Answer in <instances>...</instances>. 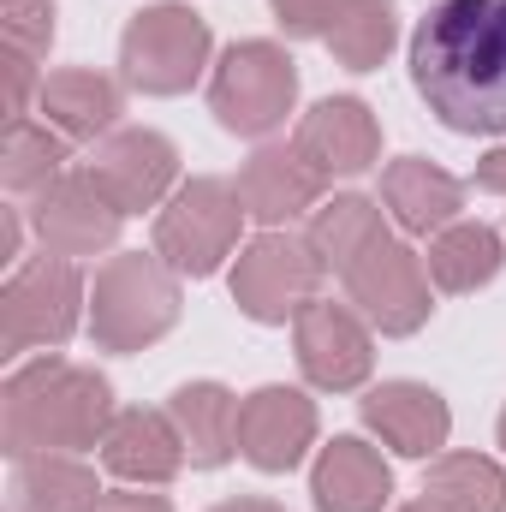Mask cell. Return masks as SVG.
Masks as SVG:
<instances>
[{"mask_svg":"<svg viewBox=\"0 0 506 512\" xmlns=\"http://www.w3.org/2000/svg\"><path fill=\"white\" fill-rule=\"evenodd\" d=\"M42 114L66 131V137H96V131L114 126V114H120V90H114L102 72L72 66V72H54V78L42 84Z\"/></svg>","mask_w":506,"mask_h":512,"instance_id":"22","label":"cell"},{"mask_svg":"<svg viewBox=\"0 0 506 512\" xmlns=\"http://www.w3.org/2000/svg\"><path fill=\"white\" fill-rule=\"evenodd\" d=\"M274 12H280V24H286L292 36H322L334 0H274Z\"/></svg>","mask_w":506,"mask_h":512,"instance_id":"29","label":"cell"},{"mask_svg":"<svg viewBox=\"0 0 506 512\" xmlns=\"http://www.w3.org/2000/svg\"><path fill=\"white\" fill-rule=\"evenodd\" d=\"M78 268L72 256H42L24 274H12L0 310H6V352H30V346H60L78 328Z\"/></svg>","mask_w":506,"mask_h":512,"instance_id":"8","label":"cell"},{"mask_svg":"<svg viewBox=\"0 0 506 512\" xmlns=\"http://www.w3.org/2000/svg\"><path fill=\"white\" fill-rule=\"evenodd\" d=\"M316 441V405L292 387H262L239 405V453L256 471H292Z\"/></svg>","mask_w":506,"mask_h":512,"instance_id":"13","label":"cell"},{"mask_svg":"<svg viewBox=\"0 0 506 512\" xmlns=\"http://www.w3.org/2000/svg\"><path fill=\"white\" fill-rule=\"evenodd\" d=\"M298 364H304L310 382L328 387V393L358 387L370 376V334H364V322L346 304H334V298L304 304L298 310Z\"/></svg>","mask_w":506,"mask_h":512,"instance_id":"11","label":"cell"},{"mask_svg":"<svg viewBox=\"0 0 506 512\" xmlns=\"http://www.w3.org/2000/svg\"><path fill=\"white\" fill-rule=\"evenodd\" d=\"M501 274V233L483 227V221H459V227H441L435 245H429V280L441 292H471L483 280Z\"/></svg>","mask_w":506,"mask_h":512,"instance_id":"21","label":"cell"},{"mask_svg":"<svg viewBox=\"0 0 506 512\" xmlns=\"http://www.w3.org/2000/svg\"><path fill=\"white\" fill-rule=\"evenodd\" d=\"M102 459L126 483H167L185 465V435L173 411H120L102 435Z\"/></svg>","mask_w":506,"mask_h":512,"instance_id":"16","label":"cell"},{"mask_svg":"<svg viewBox=\"0 0 506 512\" xmlns=\"http://www.w3.org/2000/svg\"><path fill=\"white\" fill-rule=\"evenodd\" d=\"M423 495L447 512H506V471L483 453H447L429 471Z\"/></svg>","mask_w":506,"mask_h":512,"instance_id":"24","label":"cell"},{"mask_svg":"<svg viewBox=\"0 0 506 512\" xmlns=\"http://www.w3.org/2000/svg\"><path fill=\"white\" fill-rule=\"evenodd\" d=\"M203 54H209V24L197 12H185V6H149V12L131 18L120 66H126L131 90H143V96H179L203 72Z\"/></svg>","mask_w":506,"mask_h":512,"instance_id":"5","label":"cell"},{"mask_svg":"<svg viewBox=\"0 0 506 512\" xmlns=\"http://www.w3.org/2000/svg\"><path fill=\"white\" fill-rule=\"evenodd\" d=\"M173 173H179V155H173V143H167L161 131H120V137H108V143L96 149V161H90L96 191H102L120 215L155 209L161 191L173 185Z\"/></svg>","mask_w":506,"mask_h":512,"instance_id":"10","label":"cell"},{"mask_svg":"<svg viewBox=\"0 0 506 512\" xmlns=\"http://www.w3.org/2000/svg\"><path fill=\"white\" fill-rule=\"evenodd\" d=\"M364 423L376 429L381 441L405 459H429L447 447V399L435 387H417V382H381L370 399H364Z\"/></svg>","mask_w":506,"mask_h":512,"instance_id":"14","label":"cell"},{"mask_svg":"<svg viewBox=\"0 0 506 512\" xmlns=\"http://www.w3.org/2000/svg\"><path fill=\"white\" fill-rule=\"evenodd\" d=\"M90 512H173L161 495H102Z\"/></svg>","mask_w":506,"mask_h":512,"instance_id":"30","label":"cell"},{"mask_svg":"<svg viewBox=\"0 0 506 512\" xmlns=\"http://www.w3.org/2000/svg\"><path fill=\"white\" fill-rule=\"evenodd\" d=\"M405 512H447V507H435V501H417V507H405Z\"/></svg>","mask_w":506,"mask_h":512,"instance_id":"33","label":"cell"},{"mask_svg":"<svg viewBox=\"0 0 506 512\" xmlns=\"http://www.w3.org/2000/svg\"><path fill=\"white\" fill-rule=\"evenodd\" d=\"M292 149H298L322 179H328V173H364V167L376 161V149H381V131H376V120H370L364 102L334 96V102H322V108L304 114Z\"/></svg>","mask_w":506,"mask_h":512,"instance_id":"15","label":"cell"},{"mask_svg":"<svg viewBox=\"0 0 506 512\" xmlns=\"http://www.w3.org/2000/svg\"><path fill=\"white\" fill-rule=\"evenodd\" d=\"M239 197H245V215L280 227V221L304 215L322 197V173L298 149H256L245 161V173H239Z\"/></svg>","mask_w":506,"mask_h":512,"instance_id":"17","label":"cell"},{"mask_svg":"<svg viewBox=\"0 0 506 512\" xmlns=\"http://www.w3.org/2000/svg\"><path fill=\"white\" fill-rule=\"evenodd\" d=\"M96 340L108 352H137L149 340H161L173 322H179V280L143 251L114 256L102 274H96Z\"/></svg>","mask_w":506,"mask_h":512,"instance_id":"3","label":"cell"},{"mask_svg":"<svg viewBox=\"0 0 506 512\" xmlns=\"http://www.w3.org/2000/svg\"><path fill=\"white\" fill-rule=\"evenodd\" d=\"M215 512H280L274 501H227V507H215Z\"/></svg>","mask_w":506,"mask_h":512,"instance_id":"32","label":"cell"},{"mask_svg":"<svg viewBox=\"0 0 506 512\" xmlns=\"http://www.w3.org/2000/svg\"><path fill=\"white\" fill-rule=\"evenodd\" d=\"M120 221H126V215L96 191L90 173L54 179V185H42V197H36V233H42V245L54 256H90V251H102V245H114Z\"/></svg>","mask_w":506,"mask_h":512,"instance_id":"12","label":"cell"},{"mask_svg":"<svg viewBox=\"0 0 506 512\" xmlns=\"http://www.w3.org/2000/svg\"><path fill=\"white\" fill-rule=\"evenodd\" d=\"M477 185H483V191H501V197H506V149H495V155L477 167Z\"/></svg>","mask_w":506,"mask_h":512,"instance_id":"31","label":"cell"},{"mask_svg":"<svg viewBox=\"0 0 506 512\" xmlns=\"http://www.w3.org/2000/svg\"><path fill=\"white\" fill-rule=\"evenodd\" d=\"M501 447H506V411H501Z\"/></svg>","mask_w":506,"mask_h":512,"instance_id":"34","label":"cell"},{"mask_svg":"<svg viewBox=\"0 0 506 512\" xmlns=\"http://www.w3.org/2000/svg\"><path fill=\"white\" fill-rule=\"evenodd\" d=\"M322 36H328V48L352 72H370L381 54L393 48V0H334Z\"/></svg>","mask_w":506,"mask_h":512,"instance_id":"26","label":"cell"},{"mask_svg":"<svg viewBox=\"0 0 506 512\" xmlns=\"http://www.w3.org/2000/svg\"><path fill=\"white\" fill-rule=\"evenodd\" d=\"M60 161H66V143L42 126H30V120H12V137H6V185L12 191H42V185H54L60 179Z\"/></svg>","mask_w":506,"mask_h":512,"instance_id":"27","label":"cell"},{"mask_svg":"<svg viewBox=\"0 0 506 512\" xmlns=\"http://www.w3.org/2000/svg\"><path fill=\"white\" fill-rule=\"evenodd\" d=\"M316 280H322V262L304 239L262 233L233 268V298L256 322H286V316L298 322V310L316 304Z\"/></svg>","mask_w":506,"mask_h":512,"instance_id":"7","label":"cell"},{"mask_svg":"<svg viewBox=\"0 0 506 512\" xmlns=\"http://www.w3.org/2000/svg\"><path fill=\"white\" fill-rule=\"evenodd\" d=\"M381 197H387V209L399 215L405 233H441V227L459 215L465 185H459L453 173H441V167L405 155V161H393V167L381 173Z\"/></svg>","mask_w":506,"mask_h":512,"instance_id":"19","label":"cell"},{"mask_svg":"<svg viewBox=\"0 0 506 512\" xmlns=\"http://www.w3.org/2000/svg\"><path fill=\"white\" fill-rule=\"evenodd\" d=\"M381 239V215L376 203H364V197H334L316 221H310V251L322 268H334V274H346L352 268V256H364L370 245Z\"/></svg>","mask_w":506,"mask_h":512,"instance_id":"25","label":"cell"},{"mask_svg":"<svg viewBox=\"0 0 506 512\" xmlns=\"http://www.w3.org/2000/svg\"><path fill=\"white\" fill-rule=\"evenodd\" d=\"M114 393L102 376L72 370L60 358H42L6 382V447L18 459L54 453V447H96L114 423Z\"/></svg>","mask_w":506,"mask_h":512,"instance_id":"2","label":"cell"},{"mask_svg":"<svg viewBox=\"0 0 506 512\" xmlns=\"http://www.w3.org/2000/svg\"><path fill=\"white\" fill-rule=\"evenodd\" d=\"M54 36V0H6V48L42 54Z\"/></svg>","mask_w":506,"mask_h":512,"instance_id":"28","label":"cell"},{"mask_svg":"<svg viewBox=\"0 0 506 512\" xmlns=\"http://www.w3.org/2000/svg\"><path fill=\"white\" fill-rule=\"evenodd\" d=\"M292 96H298V72H292L286 48H274V42H239V48H227L221 72H215V90H209L221 126L239 131V137L274 131L292 114Z\"/></svg>","mask_w":506,"mask_h":512,"instance_id":"6","label":"cell"},{"mask_svg":"<svg viewBox=\"0 0 506 512\" xmlns=\"http://www.w3.org/2000/svg\"><path fill=\"white\" fill-rule=\"evenodd\" d=\"M340 280H346L352 304L376 322L381 334H411L429 316V268L405 245H393L387 233L364 256H352V268Z\"/></svg>","mask_w":506,"mask_h":512,"instance_id":"9","label":"cell"},{"mask_svg":"<svg viewBox=\"0 0 506 512\" xmlns=\"http://www.w3.org/2000/svg\"><path fill=\"white\" fill-rule=\"evenodd\" d=\"M411 84L465 137L506 131V0H435L411 36Z\"/></svg>","mask_w":506,"mask_h":512,"instance_id":"1","label":"cell"},{"mask_svg":"<svg viewBox=\"0 0 506 512\" xmlns=\"http://www.w3.org/2000/svg\"><path fill=\"white\" fill-rule=\"evenodd\" d=\"M167 411H173V423H179V435H185V459H191V465L215 471V465L233 459V447H239V399L221 382L179 387Z\"/></svg>","mask_w":506,"mask_h":512,"instance_id":"18","label":"cell"},{"mask_svg":"<svg viewBox=\"0 0 506 512\" xmlns=\"http://www.w3.org/2000/svg\"><path fill=\"white\" fill-rule=\"evenodd\" d=\"M245 197L227 179H191L155 221V256L179 274H215L221 256L239 245Z\"/></svg>","mask_w":506,"mask_h":512,"instance_id":"4","label":"cell"},{"mask_svg":"<svg viewBox=\"0 0 506 512\" xmlns=\"http://www.w3.org/2000/svg\"><path fill=\"white\" fill-rule=\"evenodd\" d=\"M310 489H316V507L322 512H381L393 477H387L376 447H364V441L346 435V441H334L316 459V483Z\"/></svg>","mask_w":506,"mask_h":512,"instance_id":"20","label":"cell"},{"mask_svg":"<svg viewBox=\"0 0 506 512\" xmlns=\"http://www.w3.org/2000/svg\"><path fill=\"white\" fill-rule=\"evenodd\" d=\"M12 501H18V512H90L102 495H96V477L78 459L36 453V459H18Z\"/></svg>","mask_w":506,"mask_h":512,"instance_id":"23","label":"cell"}]
</instances>
